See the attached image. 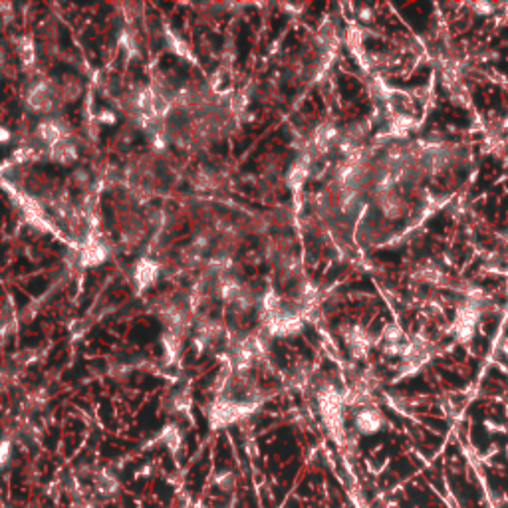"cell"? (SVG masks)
Instances as JSON below:
<instances>
[{"mask_svg": "<svg viewBox=\"0 0 508 508\" xmlns=\"http://www.w3.org/2000/svg\"><path fill=\"white\" fill-rule=\"evenodd\" d=\"M318 407L322 413L324 425L328 427L330 435L336 441L345 439V431H343V399L342 393L331 387V385H322L318 391Z\"/></svg>", "mask_w": 508, "mask_h": 508, "instance_id": "obj_1", "label": "cell"}, {"mask_svg": "<svg viewBox=\"0 0 508 508\" xmlns=\"http://www.w3.org/2000/svg\"><path fill=\"white\" fill-rule=\"evenodd\" d=\"M161 441L165 443L171 451H179V447H181V433H179L177 427L175 425L165 427L163 433H161Z\"/></svg>", "mask_w": 508, "mask_h": 508, "instance_id": "obj_13", "label": "cell"}, {"mask_svg": "<svg viewBox=\"0 0 508 508\" xmlns=\"http://www.w3.org/2000/svg\"><path fill=\"white\" fill-rule=\"evenodd\" d=\"M48 153H50L52 161L60 163V165H74L78 161V145L72 139H64V141H58L54 145H50Z\"/></svg>", "mask_w": 508, "mask_h": 508, "instance_id": "obj_8", "label": "cell"}, {"mask_svg": "<svg viewBox=\"0 0 508 508\" xmlns=\"http://www.w3.org/2000/svg\"><path fill=\"white\" fill-rule=\"evenodd\" d=\"M8 457H10V445L8 443H2L0 445V467L8 461Z\"/></svg>", "mask_w": 508, "mask_h": 508, "instance_id": "obj_14", "label": "cell"}, {"mask_svg": "<svg viewBox=\"0 0 508 508\" xmlns=\"http://www.w3.org/2000/svg\"><path fill=\"white\" fill-rule=\"evenodd\" d=\"M159 278V266L149 259H143L139 262L138 268H136V282L139 284V288H149L157 282Z\"/></svg>", "mask_w": 508, "mask_h": 508, "instance_id": "obj_9", "label": "cell"}, {"mask_svg": "<svg viewBox=\"0 0 508 508\" xmlns=\"http://www.w3.org/2000/svg\"><path fill=\"white\" fill-rule=\"evenodd\" d=\"M213 482H215V486H217L219 491H222V493H231V491H234L236 477H234V473H231V470H219V473L215 475Z\"/></svg>", "mask_w": 508, "mask_h": 508, "instance_id": "obj_12", "label": "cell"}, {"mask_svg": "<svg viewBox=\"0 0 508 508\" xmlns=\"http://www.w3.org/2000/svg\"><path fill=\"white\" fill-rule=\"evenodd\" d=\"M479 316H481L479 302H470V300H467L465 306H461V308L457 310V318H454L453 324V334L459 342L467 343L473 340L475 330H477V324H479Z\"/></svg>", "mask_w": 508, "mask_h": 508, "instance_id": "obj_4", "label": "cell"}, {"mask_svg": "<svg viewBox=\"0 0 508 508\" xmlns=\"http://www.w3.org/2000/svg\"><path fill=\"white\" fill-rule=\"evenodd\" d=\"M26 104L28 110L42 113V115H52L64 106L58 94L56 80H42V82L34 83V88L30 90L26 97Z\"/></svg>", "mask_w": 508, "mask_h": 508, "instance_id": "obj_3", "label": "cell"}, {"mask_svg": "<svg viewBox=\"0 0 508 508\" xmlns=\"http://www.w3.org/2000/svg\"><path fill=\"white\" fill-rule=\"evenodd\" d=\"M261 403H252V401H240V399H227L219 398L208 413V421L213 429H222V427L234 425L243 419H247L248 415L259 409Z\"/></svg>", "mask_w": 508, "mask_h": 508, "instance_id": "obj_2", "label": "cell"}, {"mask_svg": "<svg viewBox=\"0 0 508 508\" xmlns=\"http://www.w3.org/2000/svg\"><path fill=\"white\" fill-rule=\"evenodd\" d=\"M343 340L345 345L350 350V354L356 357V359H363V357L370 354V347L373 340L368 331L359 326H345L343 328Z\"/></svg>", "mask_w": 508, "mask_h": 508, "instance_id": "obj_7", "label": "cell"}, {"mask_svg": "<svg viewBox=\"0 0 508 508\" xmlns=\"http://www.w3.org/2000/svg\"><path fill=\"white\" fill-rule=\"evenodd\" d=\"M69 136H72L69 125L64 120H60V117H48V120L40 122L38 127H36V138L40 139L42 143H46L48 147L58 143V141L69 139Z\"/></svg>", "mask_w": 508, "mask_h": 508, "instance_id": "obj_6", "label": "cell"}, {"mask_svg": "<svg viewBox=\"0 0 508 508\" xmlns=\"http://www.w3.org/2000/svg\"><path fill=\"white\" fill-rule=\"evenodd\" d=\"M8 139H10V131L4 129V127H0V143H6Z\"/></svg>", "mask_w": 508, "mask_h": 508, "instance_id": "obj_15", "label": "cell"}, {"mask_svg": "<svg viewBox=\"0 0 508 508\" xmlns=\"http://www.w3.org/2000/svg\"><path fill=\"white\" fill-rule=\"evenodd\" d=\"M354 427L359 435L363 437H370V435H377L382 429L385 427V417L384 413L379 411L377 407L368 405V407H361L354 417Z\"/></svg>", "mask_w": 508, "mask_h": 508, "instance_id": "obj_5", "label": "cell"}, {"mask_svg": "<svg viewBox=\"0 0 508 508\" xmlns=\"http://www.w3.org/2000/svg\"><path fill=\"white\" fill-rule=\"evenodd\" d=\"M56 85H58V94H60L62 104H69V101L78 99L80 94H82V83H80V80H76V78L56 80Z\"/></svg>", "mask_w": 508, "mask_h": 508, "instance_id": "obj_10", "label": "cell"}, {"mask_svg": "<svg viewBox=\"0 0 508 508\" xmlns=\"http://www.w3.org/2000/svg\"><path fill=\"white\" fill-rule=\"evenodd\" d=\"M500 352H502V356L507 357V361H508V338H505L502 343H500Z\"/></svg>", "mask_w": 508, "mask_h": 508, "instance_id": "obj_16", "label": "cell"}, {"mask_svg": "<svg viewBox=\"0 0 508 508\" xmlns=\"http://www.w3.org/2000/svg\"><path fill=\"white\" fill-rule=\"evenodd\" d=\"M6 66V54H4V48L0 46V69H4Z\"/></svg>", "mask_w": 508, "mask_h": 508, "instance_id": "obj_17", "label": "cell"}, {"mask_svg": "<svg viewBox=\"0 0 508 508\" xmlns=\"http://www.w3.org/2000/svg\"><path fill=\"white\" fill-rule=\"evenodd\" d=\"M108 259V248L99 243H92L90 247L83 248L82 264L83 266H97Z\"/></svg>", "mask_w": 508, "mask_h": 508, "instance_id": "obj_11", "label": "cell"}]
</instances>
